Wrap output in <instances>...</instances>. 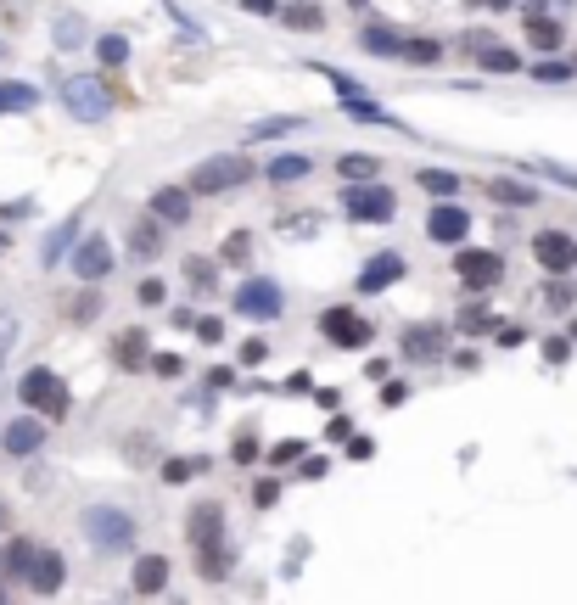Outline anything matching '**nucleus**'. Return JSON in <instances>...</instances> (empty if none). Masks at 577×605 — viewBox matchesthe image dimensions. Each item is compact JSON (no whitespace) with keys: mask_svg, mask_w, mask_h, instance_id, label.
<instances>
[{"mask_svg":"<svg viewBox=\"0 0 577 605\" xmlns=\"http://www.w3.org/2000/svg\"><path fill=\"white\" fill-rule=\"evenodd\" d=\"M213 275H219L213 258H185V281L197 286V292H202V286H213Z\"/></svg>","mask_w":577,"mask_h":605,"instance_id":"f704fd0d","label":"nucleus"},{"mask_svg":"<svg viewBox=\"0 0 577 605\" xmlns=\"http://www.w3.org/2000/svg\"><path fill=\"white\" fill-rule=\"evenodd\" d=\"M85 538L96 549H107V555H113V549H129L135 544V516L118 510V505H90L85 510Z\"/></svg>","mask_w":577,"mask_h":605,"instance_id":"20e7f679","label":"nucleus"},{"mask_svg":"<svg viewBox=\"0 0 577 605\" xmlns=\"http://www.w3.org/2000/svg\"><path fill=\"white\" fill-rule=\"evenodd\" d=\"M454 281L471 286V292H493V286L505 281V258L488 253V247H460L454 253Z\"/></svg>","mask_w":577,"mask_h":605,"instance_id":"423d86ee","label":"nucleus"},{"mask_svg":"<svg viewBox=\"0 0 577 605\" xmlns=\"http://www.w3.org/2000/svg\"><path fill=\"white\" fill-rule=\"evenodd\" d=\"M241 12H253V17H269V12H275V0H241Z\"/></svg>","mask_w":577,"mask_h":605,"instance_id":"603ef678","label":"nucleus"},{"mask_svg":"<svg viewBox=\"0 0 577 605\" xmlns=\"http://www.w3.org/2000/svg\"><path fill=\"white\" fill-rule=\"evenodd\" d=\"M572 297H577V281H555V286H549V303H555V309L572 303Z\"/></svg>","mask_w":577,"mask_h":605,"instance_id":"09e8293b","label":"nucleus"},{"mask_svg":"<svg viewBox=\"0 0 577 605\" xmlns=\"http://www.w3.org/2000/svg\"><path fill=\"white\" fill-rule=\"evenodd\" d=\"M141 303H146V309L169 303V286H163V281H141Z\"/></svg>","mask_w":577,"mask_h":605,"instance_id":"37998d69","label":"nucleus"},{"mask_svg":"<svg viewBox=\"0 0 577 605\" xmlns=\"http://www.w3.org/2000/svg\"><path fill=\"white\" fill-rule=\"evenodd\" d=\"M309 169H314V163H309V157H303V152H281V157H275V163H269V180H275V185H292V180H309Z\"/></svg>","mask_w":577,"mask_h":605,"instance_id":"4be33fe9","label":"nucleus"},{"mask_svg":"<svg viewBox=\"0 0 577 605\" xmlns=\"http://www.w3.org/2000/svg\"><path fill=\"white\" fill-rule=\"evenodd\" d=\"M0 57H6V40H0Z\"/></svg>","mask_w":577,"mask_h":605,"instance_id":"4d7b16f0","label":"nucleus"},{"mask_svg":"<svg viewBox=\"0 0 577 605\" xmlns=\"http://www.w3.org/2000/svg\"><path fill=\"white\" fill-rule=\"evenodd\" d=\"M0 449H6V460H29V454L45 449V421L40 415H17L6 432H0Z\"/></svg>","mask_w":577,"mask_h":605,"instance_id":"ddd939ff","label":"nucleus"},{"mask_svg":"<svg viewBox=\"0 0 577 605\" xmlns=\"http://www.w3.org/2000/svg\"><path fill=\"white\" fill-rule=\"evenodd\" d=\"M348 454H353V460H370V454H376V443H370V437H353Z\"/></svg>","mask_w":577,"mask_h":605,"instance_id":"864d4df0","label":"nucleus"},{"mask_svg":"<svg viewBox=\"0 0 577 605\" xmlns=\"http://www.w3.org/2000/svg\"><path fill=\"white\" fill-rule=\"evenodd\" d=\"M488 197L505 208H538V191L527 180H488Z\"/></svg>","mask_w":577,"mask_h":605,"instance_id":"6ab92c4d","label":"nucleus"},{"mask_svg":"<svg viewBox=\"0 0 577 605\" xmlns=\"http://www.w3.org/2000/svg\"><path fill=\"white\" fill-rule=\"evenodd\" d=\"M163 241H169V236H163V225H157V219H141V225L129 230V253H135V258H157V253H163Z\"/></svg>","mask_w":577,"mask_h":605,"instance_id":"aec40b11","label":"nucleus"},{"mask_svg":"<svg viewBox=\"0 0 577 605\" xmlns=\"http://www.w3.org/2000/svg\"><path fill=\"white\" fill-rule=\"evenodd\" d=\"M129 589L141 594V600L169 589V555H141V561L129 566Z\"/></svg>","mask_w":577,"mask_h":605,"instance_id":"2eb2a0df","label":"nucleus"},{"mask_svg":"<svg viewBox=\"0 0 577 605\" xmlns=\"http://www.w3.org/2000/svg\"><path fill=\"white\" fill-rule=\"evenodd\" d=\"M40 107V90L23 85V79H0V113H34Z\"/></svg>","mask_w":577,"mask_h":605,"instance_id":"a211bd4d","label":"nucleus"},{"mask_svg":"<svg viewBox=\"0 0 577 605\" xmlns=\"http://www.w3.org/2000/svg\"><path fill=\"white\" fill-rule=\"evenodd\" d=\"M253 460H258V437L241 432V437H236V465H253Z\"/></svg>","mask_w":577,"mask_h":605,"instance_id":"a18cd8bd","label":"nucleus"},{"mask_svg":"<svg viewBox=\"0 0 577 605\" xmlns=\"http://www.w3.org/2000/svg\"><path fill=\"white\" fill-rule=\"evenodd\" d=\"M443 348H449V337H443L437 325H409V331H404V353H409V359H443Z\"/></svg>","mask_w":577,"mask_h":605,"instance_id":"f3484780","label":"nucleus"},{"mask_svg":"<svg viewBox=\"0 0 577 605\" xmlns=\"http://www.w3.org/2000/svg\"><path fill=\"white\" fill-rule=\"evenodd\" d=\"M96 57H101V68H124V62H129V40H124V34H101Z\"/></svg>","mask_w":577,"mask_h":605,"instance_id":"2f4dec72","label":"nucleus"},{"mask_svg":"<svg viewBox=\"0 0 577 605\" xmlns=\"http://www.w3.org/2000/svg\"><path fill=\"white\" fill-rule=\"evenodd\" d=\"M185 527H191V544H202V538H219V533H225V510H219V505H197Z\"/></svg>","mask_w":577,"mask_h":605,"instance_id":"5701e85b","label":"nucleus"},{"mask_svg":"<svg viewBox=\"0 0 577 605\" xmlns=\"http://www.w3.org/2000/svg\"><path fill=\"white\" fill-rule=\"evenodd\" d=\"M197 572L202 577H225L230 572V549L219 544V538H202L197 544Z\"/></svg>","mask_w":577,"mask_h":605,"instance_id":"393cba45","label":"nucleus"},{"mask_svg":"<svg viewBox=\"0 0 577 605\" xmlns=\"http://www.w3.org/2000/svg\"><path fill=\"white\" fill-rule=\"evenodd\" d=\"M426 236H432L437 247H460V241L471 236V213H465L460 202H437V208L426 213Z\"/></svg>","mask_w":577,"mask_h":605,"instance_id":"f8f14e48","label":"nucleus"},{"mask_svg":"<svg viewBox=\"0 0 577 605\" xmlns=\"http://www.w3.org/2000/svg\"><path fill=\"white\" fill-rule=\"evenodd\" d=\"M236 309L247 314V320H275V314L286 309V297L275 281H264V275H253V281L236 286Z\"/></svg>","mask_w":577,"mask_h":605,"instance_id":"9d476101","label":"nucleus"},{"mask_svg":"<svg viewBox=\"0 0 577 605\" xmlns=\"http://www.w3.org/2000/svg\"><path fill=\"white\" fill-rule=\"evenodd\" d=\"M275 499H281V488H275V482H258V505L269 510V505H275Z\"/></svg>","mask_w":577,"mask_h":605,"instance_id":"5fc2aeb1","label":"nucleus"},{"mask_svg":"<svg viewBox=\"0 0 577 605\" xmlns=\"http://www.w3.org/2000/svg\"><path fill=\"white\" fill-rule=\"evenodd\" d=\"M96 309H101V297L90 292V297H79V303H73L68 314H73V320H96Z\"/></svg>","mask_w":577,"mask_h":605,"instance_id":"de8ad7c7","label":"nucleus"},{"mask_svg":"<svg viewBox=\"0 0 577 605\" xmlns=\"http://www.w3.org/2000/svg\"><path fill=\"white\" fill-rule=\"evenodd\" d=\"M62 577H68V561H62V549L34 544V561H29V572H23L29 594H62Z\"/></svg>","mask_w":577,"mask_h":605,"instance_id":"9b49d317","label":"nucleus"},{"mask_svg":"<svg viewBox=\"0 0 577 605\" xmlns=\"http://www.w3.org/2000/svg\"><path fill=\"white\" fill-rule=\"evenodd\" d=\"M29 561H34V544H29V538H6V549H0V572H6V577H17V583H23V572H29Z\"/></svg>","mask_w":577,"mask_h":605,"instance_id":"b1692460","label":"nucleus"},{"mask_svg":"<svg viewBox=\"0 0 577 605\" xmlns=\"http://www.w3.org/2000/svg\"><path fill=\"white\" fill-rule=\"evenodd\" d=\"M398 62H415V68H432V62H443V40H409L398 45Z\"/></svg>","mask_w":577,"mask_h":605,"instance_id":"a878e982","label":"nucleus"},{"mask_svg":"<svg viewBox=\"0 0 577 605\" xmlns=\"http://www.w3.org/2000/svg\"><path fill=\"white\" fill-rule=\"evenodd\" d=\"M73 236H79V213H73V219H62V225H57V236L45 241V264H57V258L68 253V241H73Z\"/></svg>","mask_w":577,"mask_h":605,"instance_id":"473e14b6","label":"nucleus"},{"mask_svg":"<svg viewBox=\"0 0 577 605\" xmlns=\"http://www.w3.org/2000/svg\"><path fill=\"white\" fill-rule=\"evenodd\" d=\"M376 169H381V163H376V157H365V152L337 157V174H342V180H353V185H359V180H376Z\"/></svg>","mask_w":577,"mask_h":605,"instance_id":"c756f323","label":"nucleus"},{"mask_svg":"<svg viewBox=\"0 0 577 605\" xmlns=\"http://www.w3.org/2000/svg\"><path fill=\"white\" fill-rule=\"evenodd\" d=\"M68 269H73V281H85V286L107 281V275H113V241L107 236H79Z\"/></svg>","mask_w":577,"mask_h":605,"instance_id":"6e6552de","label":"nucleus"},{"mask_svg":"<svg viewBox=\"0 0 577 605\" xmlns=\"http://www.w3.org/2000/svg\"><path fill=\"white\" fill-rule=\"evenodd\" d=\"M415 185H421V191H426V197H437V202H449L454 197V191H460V174H454V169H421V174H415Z\"/></svg>","mask_w":577,"mask_h":605,"instance_id":"412c9836","label":"nucleus"},{"mask_svg":"<svg viewBox=\"0 0 577 605\" xmlns=\"http://www.w3.org/2000/svg\"><path fill=\"white\" fill-rule=\"evenodd\" d=\"M197 471H208V460H197V454H191V460H174V465H163V482H191Z\"/></svg>","mask_w":577,"mask_h":605,"instance_id":"e433bc0d","label":"nucleus"},{"mask_svg":"<svg viewBox=\"0 0 577 605\" xmlns=\"http://www.w3.org/2000/svg\"><path fill=\"white\" fill-rule=\"evenodd\" d=\"M527 40H533L538 51H555V45H561V23H555V17H527Z\"/></svg>","mask_w":577,"mask_h":605,"instance_id":"c85d7f7f","label":"nucleus"},{"mask_svg":"<svg viewBox=\"0 0 577 605\" xmlns=\"http://www.w3.org/2000/svg\"><path fill=\"white\" fill-rule=\"evenodd\" d=\"M12 342H17V314H12V309H0V365H6Z\"/></svg>","mask_w":577,"mask_h":605,"instance_id":"ea45409f","label":"nucleus"},{"mask_svg":"<svg viewBox=\"0 0 577 605\" xmlns=\"http://www.w3.org/2000/svg\"><path fill=\"white\" fill-rule=\"evenodd\" d=\"M152 370H157V376H180V353H157V359H152Z\"/></svg>","mask_w":577,"mask_h":605,"instance_id":"49530a36","label":"nucleus"},{"mask_svg":"<svg viewBox=\"0 0 577 605\" xmlns=\"http://www.w3.org/2000/svg\"><path fill=\"white\" fill-rule=\"evenodd\" d=\"M409 275L404 253H376L365 269H359V292H387V286H398Z\"/></svg>","mask_w":577,"mask_h":605,"instance_id":"4468645a","label":"nucleus"},{"mask_svg":"<svg viewBox=\"0 0 577 605\" xmlns=\"http://www.w3.org/2000/svg\"><path fill=\"white\" fill-rule=\"evenodd\" d=\"M253 157L247 152H219V157H202L197 169H191V197H230L241 185H253Z\"/></svg>","mask_w":577,"mask_h":605,"instance_id":"f257e3e1","label":"nucleus"},{"mask_svg":"<svg viewBox=\"0 0 577 605\" xmlns=\"http://www.w3.org/2000/svg\"><path fill=\"white\" fill-rule=\"evenodd\" d=\"M566 353H572V342H561V337H549V342H544V359H549V365H561Z\"/></svg>","mask_w":577,"mask_h":605,"instance_id":"8fccbe9b","label":"nucleus"},{"mask_svg":"<svg viewBox=\"0 0 577 605\" xmlns=\"http://www.w3.org/2000/svg\"><path fill=\"white\" fill-rule=\"evenodd\" d=\"M62 107H68L79 124H101V118L113 113V90L90 79V73H73L68 85H62Z\"/></svg>","mask_w":577,"mask_h":605,"instance_id":"39448f33","label":"nucleus"},{"mask_svg":"<svg viewBox=\"0 0 577 605\" xmlns=\"http://www.w3.org/2000/svg\"><path fill=\"white\" fill-rule=\"evenodd\" d=\"M152 219L157 225H185V219H191V191H185V185H157L152 191Z\"/></svg>","mask_w":577,"mask_h":605,"instance_id":"dca6fc26","label":"nucleus"},{"mask_svg":"<svg viewBox=\"0 0 577 605\" xmlns=\"http://www.w3.org/2000/svg\"><path fill=\"white\" fill-rule=\"evenodd\" d=\"M320 337L331 342V348H370V342H376V325L365 320V314L359 309H325L320 314Z\"/></svg>","mask_w":577,"mask_h":605,"instance_id":"0eeeda50","label":"nucleus"},{"mask_svg":"<svg viewBox=\"0 0 577 605\" xmlns=\"http://www.w3.org/2000/svg\"><path fill=\"white\" fill-rule=\"evenodd\" d=\"M297 460H303V443H297V437H286V443L269 449V465H297Z\"/></svg>","mask_w":577,"mask_h":605,"instance_id":"58836bf2","label":"nucleus"},{"mask_svg":"<svg viewBox=\"0 0 577 605\" xmlns=\"http://www.w3.org/2000/svg\"><path fill=\"white\" fill-rule=\"evenodd\" d=\"M17 398H23V404H29V415H40V421H62V415L73 409L68 381H62L57 370H45V365L23 370V381H17Z\"/></svg>","mask_w":577,"mask_h":605,"instance_id":"f03ea898","label":"nucleus"},{"mask_svg":"<svg viewBox=\"0 0 577 605\" xmlns=\"http://www.w3.org/2000/svg\"><path fill=\"white\" fill-rule=\"evenodd\" d=\"M454 325H460L465 337H482V331H488V325H499V320H493L488 309H460V320H454Z\"/></svg>","mask_w":577,"mask_h":605,"instance_id":"c9c22d12","label":"nucleus"},{"mask_svg":"<svg viewBox=\"0 0 577 605\" xmlns=\"http://www.w3.org/2000/svg\"><path fill=\"white\" fill-rule=\"evenodd\" d=\"M297 129H309V118H264V124L247 129V141H281V135H297Z\"/></svg>","mask_w":577,"mask_h":605,"instance_id":"bb28decb","label":"nucleus"},{"mask_svg":"<svg viewBox=\"0 0 577 605\" xmlns=\"http://www.w3.org/2000/svg\"><path fill=\"white\" fill-rule=\"evenodd\" d=\"M264 342H241V365H264Z\"/></svg>","mask_w":577,"mask_h":605,"instance_id":"3c124183","label":"nucleus"},{"mask_svg":"<svg viewBox=\"0 0 577 605\" xmlns=\"http://www.w3.org/2000/svg\"><path fill=\"white\" fill-rule=\"evenodd\" d=\"M113 359H118V370H141L146 365V337L141 331H124V342L113 348Z\"/></svg>","mask_w":577,"mask_h":605,"instance_id":"cd10ccee","label":"nucleus"},{"mask_svg":"<svg viewBox=\"0 0 577 605\" xmlns=\"http://www.w3.org/2000/svg\"><path fill=\"white\" fill-rule=\"evenodd\" d=\"M538 174H544V180H555V185H572L577 191V169H566V163H555V157H544V163H533Z\"/></svg>","mask_w":577,"mask_h":605,"instance_id":"4c0bfd02","label":"nucleus"},{"mask_svg":"<svg viewBox=\"0 0 577 605\" xmlns=\"http://www.w3.org/2000/svg\"><path fill=\"white\" fill-rule=\"evenodd\" d=\"M0 527H6V505H0Z\"/></svg>","mask_w":577,"mask_h":605,"instance_id":"6e6d98bb","label":"nucleus"},{"mask_svg":"<svg viewBox=\"0 0 577 605\" xmlns=\"http://www.w3.org/2000/svg\"><path fill=\"white\" fill-rule=\"evenodd\" d=\"M342 213H348L353 225H393L398 219V191L381 180H359L342 191Z\"/></svg>","mask_w":577,"mask_h":605,"instance_id":"7ed1b4c3","label":"nucleus"},{"mask_svg":"<svg viewBox=\"0 0 577 605\" xmlns=\"http://www.w3.org/2000/svg\"><path fill=\"white\" fill-rule=\"evenodd\" d=\"M191 331H197L202 342H219V337H225V320H213V314H202V320H191Z\"/></svg>","mask_w":577,"mask_h":605,"instance_id":"a19ab883","label":"nucleus"},{"mask_svg":"<svg viewBox=\"0 0 577 605\" xmlns=\"http://www.w3.org/2000/svg\"><path fill=\"white\" fill-rule=\"evenodd\" d=\"M538 79H549V85H561V79H572V68H566V62H538Z\"/></svg>","mask_w":577,"mask_h":605,"instance_id":"c03bdc74","label":"nucleus"},{"mask_svg":"<svg viewBox=\"0 0 577 605\" xmlns=\"http://www.w3.org/2000/svg\"><path fill=\"white\" fill-rule=\"evenodd\" d=\"M533 258H538V269H549V275H572L577 269V236H566V230H538Z\"/></svg>","mask_w":577,"mask_h":605,"instance_id":"1a4fd4ad","label":"nucleus"},{"mask_svg":"<svg viewBox=\"0 0 577 605\" xmlns=\"http://www.w3.org/2000/svg\"><path fill=\"white\" fill-rule=\"evenodd\" d=\"M477 62L488 73H516L521 68V57H516V51H505V45H488V57H477Z\"/></svg>","mask_w":577,"mask_h":605,"instance_id":"72a5a7b5","label":"nucleus"},{"mask_svg":"<svg viewBox=\"0 0 577 605\" xmlns=\"http://www.w3.org/2000/svg\"><path fill=\"white\" fill-rule=\"evenodd\" d=\"M225 264H247V230H236V236L225 241Z\"/></svg>","mask_w":577,"mask_h":605,"instance_id":"79ce46f5","label":"nucleus"},{"mask_svg":"<svg viewBox=\"0 0 577 605\" xmlns=\"http://www.w3.org/2000/svg\"><path fill=\"white\" fill-rule=\"evenodd\" d=\"M281 17L292 23V29H309V34H314V29H325V12L314 6V0H297V6H286Z\"/></svg>","mask_w":577,"mask_h":605,"instance_id":"7c9ffc66","label":"nucleus"}]
</instances>
